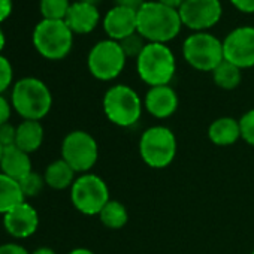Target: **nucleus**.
<instances>
[{
  "mask_svg": "<svg viewBox=\"0 0 254 254\" xmlns=\"http://www.w3.org/2000/svg\"><path fill=\"white\" fill-rule=\"evenodd\" d=\"M97 217H99L100 223L106 229H111V230L123 229L127 224V221H129V212H127V208L121 202L114 200V199H111L103 206V209L99 212Z\"/></svg>",
  "mask_w": 254,
  "mask_h": 254,
  "instance_id": "22",
  "label": "nucleus"
},
{
  "mask_svg": "<svg viewBox=\"0 0 254 254\" xmlns=\"http://www.w3.org/2000/svg\"><path fill=\"white\" fill-rule=\"evenodd\" d=\"M32 41L35 50L47 60H63L73 47V33L64 21L42 20L36 24Z\"/></svg>",
  "mask_w": 254,
  "mask_h": 254,
  "instance_id": "6",
  "label": "nucleus"
},
{
  "mask_svg": "<svg viewBox=\"0 0 254 254\" xmlns=\"http://www.w3.org/2000/svg\"><path fill=\"white\" fill-rule=\"evenodd\" d=\"M178 12L183 26L193 32H206L221 20L223 6L220 0H184Z\"/></svg>",
  "mask_w": 254,
  "mask_h": 254,
  "instance_id": "11",
  "label": "nucleus"
},
{
  "mask_svg": "<svg viewBox=\"0 0 254 254\" xmlns=\"http://www.w3.org/2000/svg\"><path fill=\"white\" fill-rule=\"evenodd\" d=\"M178 105H180L178 94L171 85L150 87L144 99L145 111L157 120H165L172 117L177 112Z\"/></svg>",
  "mask_w": 254,
  "mask_h": 254,
  "instance_id": "15",
  "label": "nucleus"
},
{
  "mask_svg": "<svg viewBox=\"0 0 254 254\" xmlns=\"http://www.w3.org/2000/svg\"><path fill=\"white\" fill-rule=\"evenodd\" d=\"M100 21V14L97 6L84 3V2H75L70 5L67 15L64 18V23L72 30L73 35H88L91 33Z\"/></svg>",
  "mask_w": 254,
  "mask_h": 254,
  "instance_id": "16",
  "label": "nucleus"
},
{
  "mask_svg": "<svg viewBox=\"0 0 254 254\" xmlns=\"http://www.w3.org/2000/svg\"><path fill=\"white\" fill-rule=\"evenodd\" d=\"M251 254H254V250H253V253H251Z\"/></svg>",
  "mask_w": 254,
  "mask_h": 254,
  "instance_id": "41",
  "label": "nucleus"
},
{
  "mask_svg": "<svg viewBox=\"0 0 254 254\" xmlns=\"http://www.w3.org/2000/svg\"><path fill=\"white\" fill-rule=\"evenodd\" d=\"M12 109L23 120H44L53 108V93L48 85L35 76H26L12 85Z\"/></svg>",
  "mask_w": 254,
  "mask_h": 254,
  "instance_id": "2",
  "label": "nucleus"
},
{
  "mask_svg": "<svg viewBox=\"0 0 254 254\" xmlns=\"http://www.w3.org/2000/svg\"><path fill=\"white\" fill-rule=\"evenodd\" d=\"M62 159L76 174H88L99 159L97 141L85 130H72L63 138Z\"/></svg>",
  "mask_w": 254,
  "mask_h": 254,
  "instance_id": "10",
  "label": "nucleus"
},
{
  "mask_svg": "<svg viewBox=\"0 0 254 254\" xmlns=\"http://www.w3.org/2000/svg\"><path fill=\"white\" fill-rule=\"evenodd\" d=\"M208 138L217 147H230L241 139L239 120L233 117L215 118L208 127Z\"/></svg>",
  "mask_w": 254,
  "mask_h": 254,
  "instance_id": "18",
  "label": "nucleus"
},
{
  "mask_svg": "<svg viewBox=\"0 0 254 254\" xmlns=\"http://www.w3.org/2000/svg\"><path fill=\"white\" fill-rule=\"evenodd\" d=\"M127 57L120 42L103 39L97 42L87 56V67L93 78L99 81H112L121 75Z\"/></svg>",
  "mask_w": 254,
  "mask_h": 254,
  "instance_id": "9",
  "label": "nucleus"
},
{
  "mask_svg": "<svg viewBox=\"0 0 254 254\" xmlns=\"http://www.w3.org/2000/svg\"><path fill=\"white\" fill-rule=\"evenodd\" d=\"M241 139L248 145L254 147V108L244 112L239 118Z\"/></svg>",
  "mask_w": 254,
  "mask_h": 254,
  "instance_id": "27",
  "label": "nucleus"
},
{
  "mask_svg": "<svg viewBox=\"0 0 254 254\" xmlns=\"http://www.w3.org/2000/svg\"><path fill=\"white\" fill-rule=\"evenodd\" d=\"M30 254H56V251L50 247H39V248L33 250Z\"/></svg>",
  "mask_w": 254,
  "mask_h": 254,
  "instance_id": "36",
  "label": "nucleus"
},
{
  "mask_svg": "<svg viewBox=\"0 0 254 254\" xmlns=\"http://www.w3.org/2000/svg\"><path fill=\"white\" fill-rule=\"evenodd\" d=\"M148 42L138 32L133 33V35H130V36H127V38H124L123 41H120V45H121L126 57L127 59H135V60L144 51V48H145Z\"/></svg>",
  "mask_w": 254,
  "mask_h": 254,
  "instance_id": "26",
  "label": "nucleus"
},
{
  "mask_svg": "<svg viewBox=\"0 0 254 254\" xmlns=\"http://www.w3.org/2000/svg\"><path fill=\"white\" fill-rule=\"evenodd\" d=\"M212 81L214 84L221 88V90H235L239 87L241 81H242V69H239L238 66L223 60L212 72Z\"/></svg>",
  "mask_w": 254,
  "mask_h": 254,
  "instance_id": "23",
  "label": "nucleus"
},
{
  "mask_svg": "<svg viewBox=\"0 0 254 254\" xmlns=\"http://www.w3.org/2000/svg\"><path fill=\"white\" fill-rule=\"evenodd\" d=\"M139 156L153 169L168 168L177 157V136L166 126H153L139 138Z\"/></svg>",
  "mask_w": 254,
  "mask_h": 254,
  "instance_id": "5",
  "label": "nucleus"
},
{
  "mask_svg": "<svg viewBox=\"0 0 254 254\" xmlns=\"http://www.w3.org/2000/svg\"><path fill=\"white\" fill-rule=\"evenodd\" d=\"M109 200V187L106 181L96 174H81L70 187V202L73 208L84 215H99Z\"/></svg>",
  "mask_w": 254,
  "mask_h": 254,
  "instance_id": "8",
  "label": "nucleus"
},
{
  "mask_svg": "<svg viewBox=\"0 0 254 254\" xmlns=\"http://www.w3.org/2000/svg\"><path fill=\"white\" fill-rule=\"evenodd\" d=\"M67 254H94L91 250L88 248H84V247H79V248H73L72 251H69Z\"/></svg>",
  "mask_w": 254,
  "mask_h": 254,
  "instance_id": "37",
  "label": "nucleus"
},
{
  "mask_svg": "<svg viewBox=\"0 0 254 254\" xmlns=\"http://www.w3.org/2000/svg\"><path fill=\"white\" fill-rule=\"evenodd\" d=\"M12 14V0H0V24Z\"/></svg>",
  "mask_w": 254,
  "mask_h": 254,
  "instance_id": "33",
  "label": "nucleus"
},
{
  "mask_svg": "<svg viewBox=\"0 0 254 254\" xmlns=\"http://www.w3.org/2000/svg\"><path fill=\"white\" fill-rule=\"evenodd\" d=\"M79 2H84V3H88V5H93V6H97L102 0H79Z\"/></svg>",
  "mask_w": 254,
  "mask_h": 254,
  "instance_id": "39",
  "label": "nucleus"
},
{
  "mask_svg": "<svg viewBox=\"0 0 254 254\" xmlns=\"http://www.w3.org/2000/svg\"><path fill=\"white\" fill-rule=\"evenodd\" d=\"M26 202L20 183L0 172V214L5 215L17 205Z\"/></svg>",
  "mask_w": 254,
  "mask_h": 254,
  "instance_id": "21",
  "label": "nucleus"
},
{
  "mask_svg": "<svg viewBox=\"0 0 254 254\" xmlns=\"http://www.w3.org/2000/svg\"><path fill=\"white\" fill-rule=\"evenodd\" d=\"M45 184L53 190H66L72 187L76 180V172L60 157L51 162L44 172Z\"/></svg>",
  "mask_w": 254,
  "mask_h": 254,
  "instance_id": "20",
  "label": "nucleus"
},
{
  "mask_svg": "<svg viewBox=\"0 0 254 254\" xmlns=\"http://www.w3.org/2000/svg\"><path fill=\"white\" fill-rule=\"evenodd\" d=\"M33 171L32 157L17 145L5 147L0 159V172L20 181Z\"/></svg>",
  "mask_w": 254,
  "mask_h": 254,
  "instance_id": "17",
  "label": "nucleus"
},
{
  "mask_svg": "<svg viewBox=\"0 0 254 254\" xmlns=\"http://www.w3.org/2000/svg\"><path fill=\"white\" fill-rule=\"evenodd\" d=\"M5 44H6V38H5V33L0 29V54H2L3 48H5Z\"/></svg>",
  "mask_w": 254,
  "mask_h": 254,
  "instance_id": "38",
  "label": "nucleus"
},
{
  "mask_svg": "<svg viewBox=\"0 0 254 254\" xmlns=\"http://www.w3.org/2000/svg\"><path fill=\"white\" fill-rule=\"evenodd\" d=\"M3 229L14 239H27L39 227V214L27 200L8 211L3 218Z\"/></svg>",
  "mask_w": 254,
  "mask_h": 254,
  "instance_id": "13",
  "label": "nucleus"
},
{
  "mask_svg": "<svg viewBox=\"0 0 254 254\" xmlns=\"http://www.w3.org/2000/svg\"><path fill=\"white\" fill-rule=\"evenodd\" d=\"M181 18L178 9L169 8L160 2H145L138 11V33L154 44H168L181 32Z\"/></svg>",
  "mask_w": 254,
  "mask_h": 254,
  "instance_id": "1",
  "label": "nucleus"
},
{
  "mask_svg": "<svg viewBox=\"0 0 254 254\" xmlns=\"http://www.w3.org/2000/svg\"><path fill=\"white\" fill-rule=\"evenodd\" d=\"M11 114H12L11 100H8L3 94H0V126L5 123H9Z\"/></svg>",
  "mask_w": 254,
  "mask_h": 254,
  "instance_id": "30",
  "label": "nucleus"
},
{
  "mask_svg": "<svg viewBox=\"0 0 254 254\" xmlns=\"http://www.w3.org/2000/svg\"><path fill=\"white\" fill-rule=\"evenodd\" d=\"M184 60L199 72H212L223 60V41L208 32H194L183 44Z\"/></svg>",
  "mask_w": 254,
  "mask_h": 254,
  "instance_id": "7",
  "label": "nucleus"
},
{
  "mask_svg": "<svg viewBox=\"0 0 254 254\" xmlns=\"http://www.w3.org/2000/svg\"><path fill=\"white\" fill-rule=\"evenodd\" d=\"M70 5L69 0H41L39 11L44 20L64 21Z\"/></svg>",
  "mask_w": 254,
  "mask_h": 254,
  "instance_id": "24",
  "label": "nucleus"
},
{
  "mask_svg": "<svg viewBox=\"0 0 254 254\" xmlns=\"http://www.w3.org/2000/svg\"><path fill=\"white\" fill-rule=\"evenodd\" d=\"M157 2L169 6V8H174V9H180L181 5L184 3V0H157Z\"/></svg>",
  "mask_w": 254,
  "mask_h": 254,
  "instance_id": "35",
  "label": "nucleus"
},
{
  "mask_svg": "<svg viewBox=\"0 0 254 254\" xmlns=\"http://www.w3.org/2000/svg\"><path fill=\"white\" fill-rule=\"evenodd\" d=\"M144 3H145V0H115V6L129 8L133 11H139Z\"/></svg>",
  "mask_w": 254,
  "mask_h": 254,
  "instance_id": "34",
  "label": "nucleus"
},
{
  "mask_svg": "<svg viewBox=\"0 0 254 254\" xmlns=\"http://www.w3.org/2000/svg\"><path fill=\"white\" fill-rule=\"evenodd\" d=\"M224 60L239 69L254 67V27L233 29L223 41Z\"/></svg>",
  "mask_w": 254,
  "mask_h": 254,
  "instance_id": "12",
  "label": "nucleus"
},
{
  "mask_svg": "<svg viewBox=\"0 0 254 254\" xmlns=\"http://www.w3.org/2000/svg\"><path fill=\"white\" fill-rule=\"evenodd\" d=\"M15 138H17V126L11 123H5L0 126V145L3 148L15 145Z\"/></svg>",
  "mask_w": 254,
  "mask_h": 254,
  "instance_id": "29",
  "label": "nucleus"
},
{
  "mask_svg": "<svg viewBox=\"0 0 254 254\" xmlns=\"http://www.w3.org/2000/svg\"><path fill=\"white\" fill-rule=\"evenodd\" d=\"M230 3L244 14H254V0H230Z\"/></svg>",
  "mask_w": 254,
  "mask_h": 254,
  "instance_id": "32",
  "label": "nucleus"
},
{
  "mask_svg": "<svg viewBox=\"0 0 254 254\" xmlns=\"http://www.w3.org/2000/svg\"><path fill=\"white\" fill-rule=\"evenodd\" d=\"M0 254H30V251L18 242H6L0 245Z\"/></svg>",
  "mask_w": 254,
  "mask_h": 254,
  "instance_id": "31",
  "label": "nucleus"
},
{
  "mask_svg": "<svg viewBox=\"0 0 254 254\" xmlns=\"http://www.w3.org/2000/svg\"><path fill=\"white\" fill-rule=\"evenodd\" d=\"M20 183V187L23 190V194L26 199L29 197H36L42 190L44 187L47 186L45 184V180H44V175H39L38 172L32 171L29 175H26L23 180L18 181Z\"/></svg>",
  "mask_w": 254,
  "mask_h": 254,
  "instance_id": "25",
  "label": "nucleus"
},
{
  "mask_svg": "<svg viewBox=\"0 0 254 254\" xmlns=\"http://www.w3.org/2000/svg\"><path fill=\"white\" fill-rule=\"evenodd\" d=\"M2 153H3V147L0 145V159H2Z\"/></svg>",
  "mask_w": 254,
  "mask_h": 254,
  "instance_id": "40",
  "label": "nucleus"
},
{
  "mask_svg": "<svg viewBox=\"0 0 254 254\" xmlns=\"http://www.w3.org/2000/svg\"><path fill=\"white\" fill-rule=\"evenodd\" d=\"M102 108L109 123L127 129L141 120L144 100L132 87L126 84H117L109 87L103 94Z\"/></svg>",
  "mask_w": 254,
  "mask_h": 254,
  "instance_id": "3",
  "label": "nucleus"
},
{
  "mask_svg": "<svg viewBox=\"0 0 254 254\" xmlns=\"http://www.w3.org/2000/svg\"><path fill=\"white\" fill-rule=\"evenodd\" d=\"M103 30L112 41H123L138 32V11L114 6L103 18Z\"/></svg>",
  "mask_w": 254,
  "mask_h": 254,
  "instance_id": "14",
  "label": "nucleus"
},
{
  "mask_svg": "<svg viewBox=\"0 0 254 254\" xmlns=\"http://www.w3.org/2000/svg\"><path fill=\"white\" fill-rule=\"evenodd\" d=\"M136 70L148 87L171 85L177 72V60L166 44L148 42L136 59Z\"/></svg>",
  "mask_w": 254,
  "mask_h": 254,
  "instance_id": "4",
  "label": "nucleus"
},
{
  "mask_svg": "<svg viewBox=\"0 0 254 254\" xmlns=\"http://www.w3.org/2000/svg\"><path fill=\"white\" fill-rule=\"evenodd\" d=\"M14 81V69L11 62L0 54V94H3Z\"/></svg>",
  "mask_w": 254,
  "mask_h": 254,
  "instance_id": "28",
  "label": "nucleus"
},
{
  "mask_svg": "<svg viewBox=\"0 0 254 254\" xmlns=\"http://www.w3.org/2000/svg\"><path fill=\"white\" fill-rule=\"evenodd\" d=\"M45 138V130L41 121L35 120H23L17 126V138H15V145L26 151L27 154H32L38 151Z\"/></svg>",
  "mask_w": 254,
  "mask_h": 254,
  "instance_id": "19",
  "label": "nucleus"
}]
</instances>
